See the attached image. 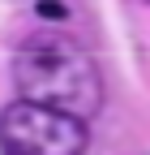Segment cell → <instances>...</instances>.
Returning <instances> with one entry per match:
<instances>
[{
	"instance_id": "obj_3",
	"label": "cell",
	"mask_w": 150,
	"mask_h": 155,
	"mask_svg": "<svg viewBox=\"0 0 150 155\" xmlns=\"http://www.w3.org/2000/svg\"><path fill=\"white\" fill-rule=\"evenodd\" d=\"M39 17H47V22H64L69 9H64V5H56V0H43V5H39Z\"/></svg>"
},
{
	"instance_id": "obj_2",
	"label": "cell",
	"mask_w": 150,
	"mask_h": 155,
	"mask_svg": "<svg viewBox=\"0 0 150 155\" xmlns=\"http://www.w3.org/2000/svg\"><path fill=\"white\" fill-rule=\"evenodd\" d=\"M5 155H86V121L73 112L13 99L0 116Z\"/></svg>"
},
{
	"instance_id": "obj_1",
	"label": "cell",
	"mask_w": 150,
	"mask_h": 155,
	"mask_svg": "<svg viewBox=\"0 0 150 155\" xmlns=\"http://www.w3.org/2000/svg\"><path fill=\"white\" fill-rule=\"evenodd\" d=\"M13 86L22 99L95 121L103 108V78L90 52L69 35H30L13 52Z\"/></svg>"
}]
</instances>
